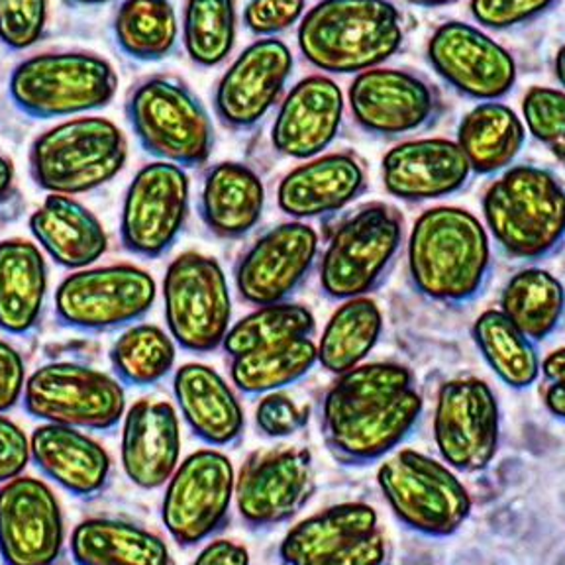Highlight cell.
Returning a JSON list of instances; mask_svg holds the SVG:
<instances>
[{"label": "cell", "instance_id": "cell-1", "mask_svg": "<svg viewBox=\"0 0 565 565\" xmlns=\"http://www.w3.org/2000/svg\"><path fill=\"white\" fill-rule=\"evenodd\" d=\"M491 269V236L459 206L424 211L408 236V274L416 291L440 305L476 299Z\"/></svg>", "mask_w": 565, "mask_h": 565}, {"label": "cell", "instance_id": "cell-2", "mask_svg": "<svg viewBox=\"0 0 565 565\" xmlns=\"http://www.w3.org/2000/svg\"><path fill=\"white\" fill-rule=\"evenodd\" d=\"M403 44L398 10L388 0H322L299 28L300 52L330 73L380 67Z\"/></svg>", "mask_w": 565, "mask_h": 565}, {"label": "cell", "instance_id": "cell-3", "mask_svg": "<svg viewBox=\"0 0 565 565\" xmlns=\"http://www.w3.org/2000/svg\"><path fill=\"white\" fill-rule=\"evenodd\" d=\"M489 236L516 259H539L565 238V189L546 169H504L483 194Z\"/></svg>", "mask_w": 565, "mask_h": 565}, {"label": "cell", "instance_id": "cell-4", "mask_svg": "<svg viewBox=\"0 0 565 565\" xmlns=\"http://www.w3.org/2000/svg\"><path fill=\"white\" fill-rule=\"evenodd\" d=\"M377 486L395 519L426 539L458 534L473 509L456 469L411 448L393 451L381 461Z\"/></svg>", "mask_w": 565, "mask_h": 565}, {"label": "cell", "instance_id": "cell-5", "mask_svg": "<svg viewBox=\"0 0 565 565\" xmlns=\"http://www.w3.org/2000/svg\"><path fill=\"white\" fill-rule=\"evenodd\" d=\"M128 159V143L115 122L79 116L53 126L30 148V175L47 194L90 193L113 181Z\"/></svg>", "mask_w": 565, "mask_h": 565}, {"label": "cell", "instance_id": "cell-6", "mask_svg": "<svg viewBox=\"0 0 565 565\" xmlns=\"http://www.w3.org/2000/svg\"><path fill=\"white\" fill-rule=\"evenodd\" d=\"M118 75L95 53H40L20 63L9 81L10 100L38 120L97 110L116 95Z\"/></svg>", "mask_w": 565, "mask_h": 565}, {"label": "cell", "instance_id": "cell-7", "mask_svg": "<svg viewBox=\"0 0 565 565\" xmlns=\"http://www.w3.org/2000/svg\"><path fill=\"white\" fill-rule=\"evenodd\" d=\"M126 113L141 148L158 161L185 169L211 158L214 130L209 113L179 81H143L128 98Z\"/></svg>", "mask_w": 565, "mask_h": 565}, {"label": "cell", "instance_id": "cell-8", "mask_svg": "<svg viewBox=\"0 0 565 565\" xmlns=\"http://www.w3.org/2000/svg\"><path fill=\"white\" fill-rule=\"evenodd\" d=\"M403 244L397 209L371 203L345 218L320 259V289L328 299L367 297L387 275Z\"/></svg>", "mask_w": 565, "mask_h": 565}, {"label": "cell", "instance_id": "cell-9", "mask_svg": "<svg viewBox=\"0 0 565 565\" xmlns=\"http://www.w3.org/2000/svg\"><path fill=\"white\" fill-rule=\"evenodd\" d=\"M22 405L40 423L105 433L122 423L126 393L122 383L105 371L53 362L28 375Z\"/></svg>", "mask_w": 565, "mask_h": 565}, {"label": "cell", "instance_id": "cell-10", "mask_svg": "<svg viewBox=\"0 0 565 565\" xmlns=\"http://www.w3.org/2000/svg\"><path fill=\"white\" fill-rule=\"evenodd\" d=\"M168 332L186 352L218 350L228 334L232 297L222 265L199 252H185L163 277Z\"/></svg>", "mask_w": 565, "mask_h": 565}, {"label": "cell", "instance_id": "cell-11", "mask_svg": "<svg viewBox=\"0 0 565 565\" xmlns=\"http://www.w3.org/2000/svg\"><path fill=\"white\" fill-rule=\"evenodd\" d=\"M158 287L136 265L85 267L67 275L55 291V317L81 332H108L136 324L150 312Z\"/></svg>", "mask_w": 565, "mask_h": 565}, {"label": "cell", "instance_id": "cell-12", "mask_svg": "<svg viewBox=\"0 0 565 565\" xmlns=\"http://www.w3.org/2000/svg\"><path fill=\"white\" fill-rule=\"evenodd\" d=\"M236 497V471L216 448L193 451L166 483L161 521L179 546L203 544L228 521Z\"/></svg>", "mask_w": 565, "mask_h": 565}, {"label": "cell", "instance_id": "cell-13", "mask_svg": "<svg viewBox=\"0 0 565 565\" xmlns=\"http://www.w3.org/2000/svg\"><path fill=\"white\" fill-rule=\"evenodd\" d=\"M434 441L444 463L458 473L486 471L501 444V408L479 377L446 381L434 406Z\"/></svg>", "mask_w": 565, "mask_h": 565}, {"label": "cell", "instance_id": "cell-14", "mask_svg": "<svg viewBox=\"0 0 565 565\" xmlns=\"http://www.w3.org/2000/svg\"><path fill=\"white\" fill-rule=\"evenodd\" d=\"M189 196L191 183L185 169L168 161L141 168L124 196L122 246L146 259L166 256L185 228Z\"/></svg>", "mask_w": 565, "mask_h": 565}, {"label": "cell", "instance_id": "cell-15", "mask_svg": "<svg viewBox=\"0 0 565 565\" xmlns=\"http://www.w3.org/2000/svg\"><path fill=\"white\" fill-rule=\"evenodd\" d=\"M317 491L312 456L300 446H277L247 456L236 476L234 503L242 521L271 529L291 521Z\"/></svg>", "mask_w": 565, "mask_h": 565}, {"label": "cell", "instance_id": "cell-16", "mask_svg": "<svg viewBox=\"0 0 565 565\" xmlns=\"http://www.w3.org/2000/svg\"><path fill=\"white\" fill-rule=\"evenodd\" d=\"M63 546L65 521L52 487L30 476L0 486V557L4 565H55Z\"/></svg>", "mask_w": 565, "mask_h": 565}, {"label": "cell", "instance_id": "cell-17", "mask_svg": "<svg viewBox=\"0 0 565 565\" xmlns=\"http://www.w3.org/2000/svg\"><path fill=\"white\" fill-rule=\"evenodd\" d=\"M318 234L307 222H282L265 232L236 265L239 297L256 305L285 302L317 264Z\"/></svg>", "mask_w": 565, "mask_h": 565}, {"label": "cell", "instance_id": "cell-18", "mask_svg": "<svg viewBox=\"0 0 565 565\" xmlns=\"http://www.w3.org/2000/svg\"><path fill=\"white\" fill-rule=\"evenodd\" d=\"M428 60L466 97L499 100L516 83V63L503 45L466 22H446L428 42Z\"/></svg>", "mask_w": 565, "mask_h": 565}, {"label": "cell", "instance_id": "cell-19", "mask_svg": "<svg viewBox=\"0 0 565 565\" xmlns=\"http://www.w3.org/2000/svg\"><path fill=\"white\" fill-rule=\"evenodd\" d=\"M292 70V53L281 40L267 38L249 45L230 65L216 87V113L230 128L259 122L282 93Z\"/></svg>", "mask_w": 565, "mask_h": 565}, {"label": "cell", "instance_id": "cell-20", "mask_svg": "<svg viewBox=\"0 0 565 565\" xmlns=\"http://www.w3.org/2000/svg\"><path fill=\"white\" fill-rule=\"evenodd\" d=\"M355 122L367 132L397 136L423 128L436 110V97L420 77L401 70L358 73L348 90Z\"/></svg>", "mask_w": 565, "mask_h": 565}, {"label": "cell", "instance_id": "cell-21", "mask_svg": "<svg viewBox=\"0 0 565 565\" xmlns=\"http://www.w3.org/2000/svg\"><path fill=\"white\" fill-rule=\"evenodd\" d=\"M120 459L134 486L146 491L166 487L181 463V424L175 406L158 398H140L126 408Z\"/></svg>", "mask_w": 565, "mask_h": 565}, {"label": "cell", "instance_id": "cell-22", "mask_svg": "<svg viewBox=\"0 0 565 565\" xmlns=\"http://www.w3.org/2000/svg\"><path fill=\"white\" fill-rule=\"evenodd\" d=\"M383 185L401 201H433L458 193L471 175L458 141L424 138L403 141L381 163Z\"/></svg>", "mask_w": 565, "mask_h": 565}, {"label": "cell", "instance_id": "cell-23", "mask_svg": "<svg viewBox=\"0 0 565 565\" xmlns=\"http://www.w3.org/2000/svg\"><path fill=\"white\" fill-rule=\"evenodd\" d=\"M344 118V93L324 75L299 81L275 118V150L295 159L317 158L334 141Z\"/></svg>", "mask_w": 565, "mask_h": 565}, {"label": "cell", "instance_id": "cell-24", "mask_svg": "<svg viewBox=\"0 0 565 565\" xmlns=\"http://www.w3.org/2000/svg\"><path fill=\"white\" fill-rule=\"evenodd\" d=\"M30 456L47 479L67 493L90 499L105 491L113 461L85 430L42 423L30 436Z\"/></svg>", "mask_w": 565, "mask_h": 565}, {"label": "cell", "instance_id": "cell-25", "mask_svg": "<svg viewBox=\"0 0 565 565\" xmlns=\"http://www.w3.org/2000/svg\"><path fill=\"white\" fill-rule=\"evenodd\" d=\"M365 171L352 153L312 158L282 177L277 203L295 221L342 211L363 193Z\"/></svg>", "mask_w": 565, "mask_h": 565}, {"label": "cell", "instance_id": "cell-26", "mask_svg": "<svg viewBox=\"0 0 565 565\" xmlns=\"http://www.w3.org/2000/svg\"><path fill=\"white\" fill-rule=\"evenodd\" d=\"M177 408L191 433L212 448L239 440L246 418L234 388L204 363H185L173 377Z\"/></svg>", "mask_w": 565, "mask_h": 565}, {"label": "cell", "instance_id": "cell-27", "mask_svg": "<svg viewBox=\"0 0 565 565\" xmlns=\"http://www.w3.org/2000/svg\"><path fill=\"white\" fill-rule=\"evenodd\" d=\"M424 401L415 387L387 405L324 433L327 448L345 466H367L397 451L420 420Z\"/></svg>", "mask_w": 565, "mask_h": 565}, {"label": "cell", "instance_id": "cell-28", "mask_svg": "<svg viewBox=\"0 0 565 565\" xmlns=\"http://www.w3.org/2000/svg\"><path fill=\"white\" fill-rule=\"evenodd\" d=\"M30 232L44 254L71 271L97 264L108 247L97 216L67 194H47L30 216Z\"/></svg>", "mask_w": 565, "mask_h": 565}, {"label": "cell", "instance_id": "cell-29", "mask_svg": "<svg viewBox=\"0 0 565 565\" xmlns=\"http://www.w3.org/2000/svg\"><path fill=\"white\" fill-rule=\"evenodd\" d=\"M380 530V516L362 501L332 504L295 524L279 544L281 565H315Z\"/></svg>", "mask_w": 565, "mask_h": 565}, {"label": "cell", "instance_id": "cell-30", "mask_svg": "<svg viewBox=\"0 0 565 565\" xmlns=\"http://www.w3.org/2000/svg\"><path fill=\"white\" fill-rule=\"evenodd\" d=\"M47 297V265L34 242H0V330L24 335L34 330Z\"/></svg>", "mask_w": 565, "mask_h": 565}, {"label": "cell", "instance_id": "cell-31", "mask_svg": "<svg viewBox=\"0 0 565 565\" xmlns=\"http://www.w3.org/2000/svg\"><path fill=\"white\" fill-rule=\"evenodd\" d=\"M264 209V183L254 169L224 161L206 173L201 216L216 238H244L262 221Z\"/></svg>", "mask_w": 565, "mask_h": 565}, {"label": "cell", "instance_id": "cell-32", "mask_svg": "<svg viewBox=\"0 0 565 565\" xmlns=\"http://www.w3.org/2000/svg\"><path fill=\"white\" fill-rule=\"evenodd\" d=\"M75 565H173L168 544L151 530L120 519H87L70 540Z\"/></svg>", "mask_w": 565, "mask_h": 565}, {"label": "cell", "instance_id": "cell-33", "mask_svg": "<svg viewBox=\"0 0 565 565\" xmlns=\"http://www.w3.org/2000/svg\"><path fill=\"white\" fill-rule=\"evenodd\" d=\"M456 141L471 173L491 175L511 168L526 141V126L511 106L486 100L461 118Z\"/></svg>", "mask_w": 565, "mask_h": 565}, {"label": "cell", "instance_id": "cell-34", "mask_svg": "<svg viewBox=\"0 0 565 565\" xmlns=\"http://www.w3.org/2000/svg\"><path fill=\"white\" fill-rule=\"evenodd\" d=\"M415 387V375L406 365L395 362L360 363L338 375L322 401V430L365 415L387 405L393 398Z\"/></svg>", "mask_w": 565, "mask_h": 565}, {"label": "cell", "instance_id": "cell-35", "mask_svg": "<svg viewBox=\"0 0 565 565\" xmlns=\"http://www.w3.org/2000/svg\"><path fill=\"white\" fill-rule=\"evenodd\" d=\"M383 334V312L370 297L342 300L317 344L318 363L342 375L367 360Z\"/></svg>", "mask_w": 565, "mask_h": 565}, {"label": "cell", "instance_id": "cell-36", "mask_svg": "<svg viewBox=\"0 0 565 565\" xmlns=\"http://www.w3.org/2000/svg\"><path fill=\"white\" fill-rule=\"evenodd\" d=\"M471 335L487 365L507 387L522 391L542 377L536 342L514 327L503 310L481 312L473 322Z\"/></svg>", "mask_w": 565, "mask_h": 565}, {"label": "cell", "instance_id": "cell-37", "mask_svg": "<svg viewBox=\"0 0 565 565\" xmlns=\"http://www.w3.org/2000/svg\"><path fill=\"white\" fill-rule=\"evenodd\" d=\"M501 310L532 342L546 340L564 318V282L542 267L521 269L504 285Z\"/></svg>", "mask_w": 565, "mask_h": 565}, {"label": "cell", "instance_id": "cell-38", "mask_svg": "<svg viewBox=\"0 0 565 565\" xmlns=\"http://www.w3.org/2000/svg\"><path fill=\"white\" fill-rule=\"evenodd\" d=\"M317 363V344L299 338L232 358L230 375L242 393L267 395L302 380Z\"/></svg>", "mask_w": 565, "mask_h": 565}, {"label": "cell", "instance_id": "cell-39", "mask_svg": "<svg viewBox=\"0 0 565 565\" xmlns=\"http://www.w3.org/2000/svg\"><path fill=\"white\" fill-rule=\"evenodd\" d=\"M177 344L156 324H130L110 348L116 380L130 387H151L175 367Z\"/></svg>", "mask_w": 565, "mask_h": 565}, {"label": "cell", "instance_id": "cell-40", "mask_svg": "<svg viewBox=\"0 0 565 565\" xmlns=\"http://www.w3.org/2000/svg\"><path fill=\"white\" fill-rule=\"evenodd\" d=\"M175 10L169 0H124L115 18L116 44L140 62H158L175 47Z\"/></svg>", "mask_w": 565, "mask_h": 565}, {"label": "cell", "instance_id": "cell-41", "mask_svg": "<svg viewBox=\"0 0 565 565\" xmlns=\"http://www.w3.org/2000/svg\"><path fill=\"white\" fill-rule=\"evenodd\" d=\"M317 328V320L307 307L297 302H275L257 307L252 315L230 327L224 338V352L230 358L256 352L267 345L282 344L299 338H310Z\"/></svg>", "mask_w": 565, "mask_h": 565}, {"label": "cell", "instance_id": "cell-42", "mask_svg": "<svg viewBox=\"0 0 565 565\" xmlns=\"http://www.w3.org/2000/svg\"><path fill=\"white\" fill-rule=\"evenodd\" d=\"M183 38L194 63L212 67L224 62L236 40L234 0H186Z\"/></svg>", "mask_w": 565, "mask_h": 565}, {"label": "cell", "instance_id": "cell-43", "mask_svg": "<svg viewBox=\"0 0 565 565\" xmlns=\"http://www.w3.org/2000/svg\"><path fill=\"white\" fill-rule=\"evenodd\" d=\"M522 122L554 158L565 161V90L529 88L522 98Z\"/></svg>", "mask_w": 565, "mask_h": 565}, {"label": "cell", "instance_id": "cell-44", "mask_svg": "<svg viewBox=\"0 0 565 565\" xmlns=\"http://www.w3.org/2000/svg\"><path fill=\"white\" fill-rule=\"evenodd\" d=\"M47 22V0H0V42L10 50L38 44Z\"/></svg>", "mask_w": 565, "mask_h": 565}, {"label": "cell", "instance_id": "cell-45", "mask_svg": "<svg viewBox=\"0 0 565 565\" xmlns=\"http://www.w3.org/2000/svg\"><path fill=\"white\" fill-rule=\"evenodd\" d=\"M309 416L307 406L297 405L282 391H275L262 395V401L257 403L256 426L267 438L281 440L302 430L309 423Z\"/></svg>", "mask_w": 565, "mask_h": 565}, {"label": "cell", "instance_id": "cell-46", "mask_svg": "<svg viewBox=\"0 0 565 565\" xmlns=\"http://www.w3.org/2000/svg\"><path fill=\"white\" fill-rule=\"evenodd\" d=\"M552 4L554 0H471L469 9L479 24L504 30L529 22Z\"/></svg>", "mask_w": 565, "mask_h": 565}, {"label": "cell", "instance_id": "cell-47", "mask_svg": "<svg viewBox=\"0 0 565 565\" xmlns=\"http://www.w3.org/2000/svg\"><path fill=\"white\" fill-rule=\"evenodd\" d=\"M305 12V0H249L246 24L256 34H277L292 26Z\"/></svg>", "mask_w": 565, "mask_h": 565}, {"label": "cell", "instance_id": "cell-48", "mask_svg": "<svg viewBox=\"0 0 565 565\" xmlns=\"http://www.w3.org/2000/svg\"><path fill=\"white\" fill-rule=\"evenodd\" d=\"M32 456L26 433L9 416L0 413V486L24 476Z\"/></svg>", "mask_w": 565, "mask_h": 565}, {"label": "cell", "instance_id": "cell-49", "mask_svg": "<svg viewBox=\"0 0 565 565\" xmlns=\"http://www.w3.org/2000/svg\"><path fill=\"white\" fill-rule=\"evenodd\" d=\"M26 365L14 345L0 338V413L22 401L26 387Z\"/></svg>", "mask_w": 565, "mask_h": 565}, {"label": "cell", "instance_id": "cell-50", "mask_svg": "<svg viewBox=\"0 0 565 565\" xmlns=\"http://www.w3.org/2000/svg\"><path fill=\"white\" fill-rule=\"evenodd\" d=\"M388 557L387 539L377 530L367 539L345 547L335 556L327 557L315 565H385Z\"/></svg>", "mask_w": 565, "mask_h": 565}, {"label": "cell", "instance_id": "cell-51", "mask_svg": "<svg viewBox=\"0 0 565 565\" xmlns=\"http://www.w3.org/2000/svg\"><path fill=\"white\" fill-rule=\"evenodd\" d=\"M193 565H252V557L236 540L214 539L199 552Z\"/></svg>", "mask_w": 565, "mask_h": 565}, {"label": "cell", "instance_id": "cell-52", "mask_svg": "<svg viewBox=\"0 0 565 565\" xmlns=\"http://www.w3.org/2000/svg\"><path fill=\"white\" fill-rule=\"evenodd\" d=\"M542 401H544V406L550 415L565 423V381L547 383Z\"/></svg>", "mask_w": 565, "mask_h": 565}, {"label": "cell", "instance_id": "cell-53", "mask_svg": "<svg viewBox=\"0 0 565 565\" xmlns=\"http://www.w3.org/2000/svg\"><path fill=\"white\" fill-rule=\"evenodd\" d=\"M542 377L547 383L565 381V345L547 353L546 358L542 360Z\"/></svg>", "mask_w": 565, "mask_h": 565}, {"label": "cell", "instance_id": "cell-54", "mask_svg": "<svg viewBox=\"0 0 565 565\" xmlns=\"http://www.w3.org/2000/svg\"><path fill=\"white\" fill-rule=\"evenodd\" d=\"M14 186V166L10 159L0 156V201H4Z\"/></svg>", "mask_w": 565, "mask_h": 565}, {"label": "cell", "instance_id": "cell-55", "mask_svg": "<svg viewBox=\"0 0 565 565\" xmlns=\"http://www.w3.org/2000/svg\"><path fill=\"white\" fill-rule=\"evenodd\" d=\"M554 67H556L557 81H559V85H562L565 90V44L562 45V47H559V52H557Z\"/></svg>", "mask_w": 565, "mask_h": 565}, {"label": "cell", "instance_id": "cell-56", "mask_svg": "<svg viewBox=\"0 0 565 565\" xmlns=\"http://www.w3.org/2000/svg\"><path fill=\"white\" fill-rule=\"evenodd\" d=\"M416 4H424V7H444V4H450L451 0H411Z\"/></svg>", "mask_w": 565, "mask_h": 565}, {"label": "cell", "instance_id": "cell-57", "mask_svg": "<svg viewBox=\"0 0 565 565\" xmlns=\"http://www.w3.org/2000/svg\"><path fill=\"white\" fill-rule=\"evenodd\" d=\"M73 4H85V7H93V4H105L108 0H70Z\"/></svg>", "mask_w": 565, "mask_h": 565}]
</instances>
